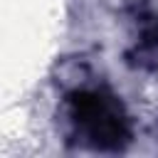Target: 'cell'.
<instances>
[{"label":"cell","instance_id":"1","mask_svg":"<svg viewBox=\"0 0 158 158\" xmlns=\"http://www.w3.org/2000/svg\"><path fill=\"white\" fill-rule=\"evenodd\" d=\"M72 133L91 148L118 151L131 138L123 104L104 89H79L64 99Z\"/></svg>","mask_w":158,"mask_h":158},{"label":"cell","instance_id":"2","mask_svg":"<svg viewBox=\"0 0 158 158\" xmlns=\"http://www.w3.org/2000/svg\"><path fill=\"white\" fill-rule=\"evenodd\" d=\"M136 25H138V37L128 57L141 69H156L158 67V17L148 10H138Z\"/></svg>","mask_w":158,"mask_h":158}]
</instances>
